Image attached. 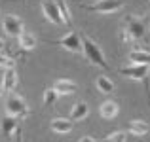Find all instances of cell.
I'll use <instances>...</instances> for the list:
<instances>
[{
  "mask_svg": "<svg viewBox=\"0 0 150 142\" xmlns=\"http://www.w3.org/2000/svg\"><path fill=\"white\" fill-rule=\"evenodd\" d=\"M0 95H2V82H0Z\"/></svg>",
  "mask_w": 150,
  "mask_h": 142,
  "instance_id": "cell-25",
  "label": "cell"
},
{
  "mask_svg": "<svg viewBox=\"0 0 150 142\" xmlns=\"http://www.w3.org/2000/svg\"><path fill=\"white\" fill-rule=\"evenodd\" d=\"M103 142H125V133L124 131L112 133V135H108L106 138H103Z\"/></svg>",
  "mask_w": 150,
  "mask_h": 142,
  "instance_id": "cell-21",
  "label": "cell"
},
{
  "mask_svg": "<svg viewBox=\"0 0 150 142\" xmlns=\"http://www.w3.org/2000/svg\"><path fill=\"white\" fill-rule=\"evenodd\" d=\"M95 85H97V89H99L101 93H106V95L114 91V84H112V80H110V78H106V76H97Z\"/></svg>",
  "mask_w": 150,
  "mask_h": 142,
  "instance_id": "cell-18",
  "label": "cell"
},
{
  "mask_svg": "<svg viewBox=\"0 0 150 142\" xmlns=\"http://www.w3.org/2000/svg\"><path fill=\"white\" fill-rule=\"evenodd\" d=\"M42 11H44V15L48 17L50 23H53V25H63L61 15H59V8H57V2H55V0H42Z\"/></svg>",
  "mask_w": 150,
  "mask_h": 142,
  "instance_id": "cell-8",
  "label": "cell"
},
{
  "mask_svg": "<svg viewBox=\"0 0 150 142\" xmlns=\"http://www.w3.org/2000/svg\"><path fill=\"white\" fill-rule=\"evenodd\" d=\"M78 142H103V140H95L93 136H82V138L78 140Z\"/></svg>",
  "mask_w": 150,
  "mask_h": 142,
  "instance_id": "cell-23",
  "label": "cell"
},
{
  "mask_svg": "<svg viewBox=\"0 0 150 142\" xmlns=\"http://www.w3.org/2000/svg\"><path fill=\"white\" fill-rule=\"evenodd\" d=\"M6 112H8V116L23 120V117H27V114H29V108H27V102L23 101V97H19V95H15L11 91V93H8V97H6Z\"/></svg>",
  "mask_w": 150,
  "mask_h": 142,
  "instance_id": "cell-2",
  "label": "cell"
},
{
  "mask_svg": "<svg viewBox=\"0 0 150 142\" xmlns=\"http://www.w3.org/2000/svg\"><path fill=\"white\" fill-rule=\"evenodd\" d=\"M88 114H89V106L86 102H76L72 112H70V117H72V121H80L84 117H88Z\"/></svg>",
  "mask_w": 150,
  "mask_h": 142,
  "instance_id": "cell-17",
  "label": "cell"
},
{
  "mask_svg": "<svg viewBox=\"0 0 150 142\" xmlns=\"http://www.w3.org/2000/svg\"><path fill=\"white\" fill-rule=\"evenodd\" d=\"M129 63L131 65H150V53L144 49H133L129 53Z\"/></svg>",
  "mask_w": 150,
  "mask_h": 142,
  "instance_id": "cell-14",
  "label": "cell"
},
{
  "mask_svg": "<svg viewBox=\"0 0 150 142\" xmlns=\"http://www.w3.org/2000/svg\"><path fill=\"white\" fill-rule=\"evenodd\" d=\"M80 40H82V51H84L86 59H88L91 65L101 66V68L108 70L110 66H108V63H106V59H105V55H103V51L99 49V46H97L95 42L91 40V38H88V36H80Z\"/></svg>",
  "mask_w": 150,
  "mask_h": 142,
  "instance_id": "cell-1",
  "label": "cell"
},
{
  "mask_svg": "<svg viewBox=\"0 0 150 142\" xmlns=\"http://www.w3.org/2000/svg\"><path fill=\"white\" fill-rule=\"evenodd\" d=\"M78 85L70 80H57L53 84V91L57 95H70V93H76Z\"/></svg>",
  "mask_w": 150,
  "mask_h": 142,
  "instance_id": "cell-12",
  "label": "cell"
},
{
  "mask_svg": "<svg viewBox=\"0 0 150 142\" xmlns=\"http://www.w3.org/2000/svg\"><path fill=\"white\" fill-rule=\"evenodd\" d=\"M122 76L133 78V80L143 82L144 85L148 84V74H150V65H129V66H122L120 68Z\"/></svg>",
  "mask_w": 150,
  "mask_h": 142,
  "instance_id": "cell-4",
  "label": "cell"
},
{
  "mask_svg": "<svg viewBox=\"0 0 150 142\" xmlns=\"http://www.w3.org/2000/svg\"><path fill=\"white\" fill-rule=\"evenodd\" d=\"M127 131L133 133L135 136H143L150 131V127H148V123H144V121H141V120H133V121H129Z\"/></svg>",
  "mask_w": 150,
  "mask_h": 142,
  "instance_id": "cell-16",
  "label": "cell"
},
{
  "mask_svg": "<svg viewBox=\"0 0 150 142\" xmlns=\"http://www.w3.org/2000/svg\"><path fill=\"white\" fill-rule=\"evenodd\" d=\"M125 32L129 34L131 40H143L148 36V25L144 19H137V17H127L125 19Z\"/></svg>",
  "mask_w": 150,
  "mask_h": 142,
  "instance_id": "cell-3",
  "label": "cell"
},
{
  "mask_svg": "<svg viewBox=\"0 0 150 142\" xmlns=\"http://www.w3.org/2000/svg\"><path fill=\"white\" fill-rule=\"evenodd\" d=\"M50 44L63 46L67 51H72V53H80L82 51V40H80V34L76 32H69L65 38H59V40H50Z\"/></svg>",
  "mask_w": 150,
  "mask_h": 142,
  "instance_id": "cell-6",
  "label": "cell"
},
{
  "mask_svg": "<svg viewBox=\"0 0 150 142\" xmlns=\"http://www.w3.org/2000/svg\"><path fill=\"white\" fill-rule=\"evenodd\" d=\"M120 112V106H118L116 101H105L103 104L99 106V116L103 120H114Z\"/></svg>",
  "mask_w": 150,
  "mask_h": 142,
  "instance_id": "cell-9",
  "label": "cell"
},
{
  "mask_svg": "<svg viewBox=\"0 0 150 142\" xmlns=\"http://www.w3.org/2000/svg\"><path fill=\"white\" fill-rule=\"evenodd\" d=\"M0 82H2V91L11 93L15 89V85H17V72H15L13 68H6Z\"/></svg>",
  "mask_w": 150,
  "mask_h": 142,
  "instance_id": "cell-10",
  "label": "cell"
},
{
  "mask_svg": "<svg viewBox=\"0 0 150 142\" xmlns=\"http://www.w3.org/2000/svg\"><path fill=\"white\" fill-rule=\"evenodd\" d=\"M0 66H4V68H13V61L4 57V55H0Z\"/></svg>",
  "mask_w": 150,
  "mask_h": 142,
  "instance_id": "cell-22",
  "label": "cell"
},
{
  "mask_svg": "<svg viewBox=\"0 0 150 142\" xmlns=\"http://www.w3.org/2000/svg\"><path fill=\"white\" fill-rule=\"evenodd\" d=\"M88 2H93V0H88Z\"/></svg>",
  "mask_w": 150,
  "mask_h": 142,
  "instance_id": "cell-26",
  "label": "cell"
},
{
  "mask_svg": "<svg viewBox=\"0 0 150 142\" xmlns=\"http://www.w3.org/2000/svg\"><path fill=\"white\" fill-rule=\"evenodd\" d=\"M124 6V0H97L95 4H88L84 8L89 11H95V13H114L120 8Z\"/></svg>",
  "mask_w": 150,
  "mask_h": 142,
  "instance_id": "cell-5",
  "label": "cell"
},
{
  "mask_svg": "<svg viewBox=\"0 0 150 142\" xmlns=\"http://www.w3.org/2000/svg\"><path fill=\"white\" fill-rule=\"evenodd\" d=\"M2 29L8 36H15L17 38L19 34L23 32V21L17 17V15H6L2 21Z\"/></svg>",
  "mask_w": 150,
  "mask_h": 142,
  "instance_id": "cell-7",
  "label": "cell"
},
{
  "mask_svg": "<svg viewBox=\"0 0 150 142\" xmlns=\"http://www.w3.org/2000/svg\"><path fill=\"white\" fill-rule=\"evenodd\" d=\"M57 8H59V15H61L63 25H70V15H69V10H67V4L63 0H57Z\"/></svg>",
  "mask_w": 150,
  "mask_h": 142,
  "instance_id": "cell-19",
  "label": "cell"
},
{
  "mask_svg": "<svg viewBox=\"0 0 150 142\" xmlns=\"http://www.w3.org/2000/svg\"><path fill=\"white\" fill-rule=\"evenodd\" d=\"M4 46H6V44H4V40H2V38H0V51L4 49Z\"/></svg>",
  "mask_w": 150,
  "mask_h": 142,
  "instance_id": "cell-24",
  "label": "cell"
},
{
  "mask_svg": "<svg viewBox=\"0 0 150 142\" xmlns=\"http://www.w3.org/2000/svg\"><path fill=\"white\" fill-rule=\"evenodd\" d=\"M50 127H51V131H53V133H59V135H67V133L72 131V120H65V117H55V120H51Z\"/></svg>",
  "mask_w": 150,
  "mask_h": 142,
  "instance_id": "cell-11",
  "label": "cell"
},
{
  "mask_svg": "<svg viewBox=\"0 0 150 142\" xmlns=\"http://www.w3.org/2000/svg\"><path fill=\"white\" fill-rule=\"evenodd\" d=\"M19 129V123H17V117H13V116H4L2 117V131H4V135L8 136V138H11V135H13L15 131Z\"/></svg>",
  "mask_w": 150,
  "mask_h": 142,
  "instance_id": "cell-13",
  "label": "cell"
},
{
  "mask_svg": "<svg viewBox=\"0 0 150 142\" xmlns=\"http://www.w3.org/2000/svg\"><path fill=\"white\" fill-rule=\"evenodd\" d=\"M17 38H19V47H21L23 51H30L34 46H36V38H34V34L27 32V30H23Z\"/></svg>",
  "mask_w": 150,
  "mask_h": 142,
  "instance_id": "cell-15",
  "label": "cell"
},
{
  "mask_svg": "<svg viewBox=\"0 0 150 142\" xmlns=\"http://www.w3.org/2000/svg\"><path fill=\"white\" fill-rule=\"evenodd\" d=\"M57 97H59V95L55 93L53 89H46V91H44V106H46V108H51V106L57 102Z\"/></svg>",
  "mask_w": 150,
  "mask_h": 142,
  "instance_id": "cell-20",
  "label": "cell"
}]
</instances>
